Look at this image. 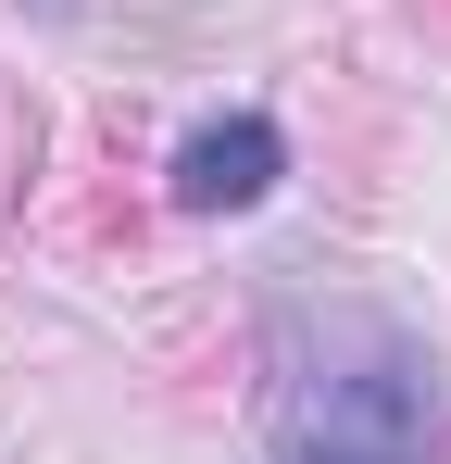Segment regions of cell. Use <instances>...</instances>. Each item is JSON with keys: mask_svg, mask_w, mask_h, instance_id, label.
Returning <instances> with one entry per match:
<instances>
[{"mask_svg": "<svg viewBox=\"0 0 451 464\" xmlns=\"http://www.w3.org/2000/svg\"><path fill=\"white\" fill-rule=\"evenodd\" d=\"M427 352L376 314H301L276 352V464H427Z\"/></svg>", "mask_w": 451, "mask_h": 464, "instance_id": "obj_1", "label": "cell"}, {"mask_svg": "<svg viewBox=\"0 0 451 464\" xmlns=\"http://www.w3.org/2000/svg\"><path fill=\"white\" fill-rule=\"evenodd\" d=\"M276 126H264V113H226V126H201V139H188V151H176V201H188V214H238V201H264V188H276Z\"/></svg>", "mask_w": 451, "mask_h": 464, "instance_id": "obj_2", "label": "cell"}]
</instances>
